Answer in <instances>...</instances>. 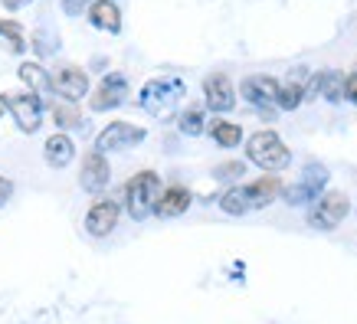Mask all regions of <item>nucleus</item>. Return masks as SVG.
<instances>
[{"mask_svg": "<svg viewBox=\"0 0 357 324\" xmlns=\"http://www.w3.org/2000/svg\"><path fill=\"white\" fill-rule=\"evenodd\" d=\"M308 95H321V98H328V102H341V98H347V76H341L337 69H325V72H318V76L312 79Z\"/></svg>", "mask_w": 357, "mask_h": 324, "instance_id": "obj_15", "label": "nucleus"}, {"mask_svg": "<svg viewBox=\"0 0 357 324\" xmlns=\"http://www.w3.org/2000/svg\"><path fill=\"white\" fill-rule=\"evenodd\" d=\"M177 128L184 131L187 138H197V134H204V131L210 128V125H206V111H204L200 105H190V108L184 111V115H181Z\"/></svg>", "mask_w": 357, "mask_h": 324, "instance_id": "obj_23", "label": "nucleus"}, {"mask_svg": "<svg viewBox=\"0 0 357 324\" xmlns=\"http://www.w3.org/2000/svg\"><path fill=\"white\" fill-rule=\"evenodd\" d=\"M279 88H282V82L272 76H246L239 92H243V98H246L249 105L259 108L266 118H272L275 108H279Z\"/></svg>", "mask_w": 357, "mask_h": 324, "instance_id": "obj_4", "label": "nucleus"}, {"mask_svg": "<svg viewBox=\"0 0 357 324\" xmlns=\"http://www.w3.org/2000/svg\"><path fill=\"white\" fill-rule=\"evenodd\" d=\"M119 216H121V206L115 203V200H98L86 213V233L96 239L109 236L112 229L119 226Z\"/></svg>", "mask_w": 357, "mask_h": 324, "instance_id": "obj_12", "label": "nucleus"}, {"mask_svg": "<svg viewBox=\"0 0 357 324\" xmlns=\"http://www.w3.org/2000/svg\"><path fill=\"white\" fill-rule=\"evenodd\" d=\"M161 177L154 171H141L135 173L128 184H125V210H128L131 219H148L151 213H158V203H161Z\"/></svg>", "mask_w": 357, "mask_h": 324, "instance_id": "obj_1", "label": "nucleus"}, {"mask_svg": "<svg viewBox=\"0 0 357 324\" xmlns=\"http://www.w3.org/2000/svg\"><path fill=\"white\" fill-rule=\"evenodd\" d=\"M351 203H347L344 194H337V190H325V194L318 196L308 210V226L314 229H335L341 219L347 216Z\"/></svg>", "mask_w": 357, "mask_h": 324, "instance_id": "obj_6", "label": "nucleus"}, {"mask_svg": "<svg viewBox=\"0 0 357 324\" xmlns=\"http://www.w3.org/2000/svg\"><path fill=\"white\" fill-rule=\"evenodd\" d=\"M3 111H7V102H3V95H0V118H3Z\"/></svg>", "mask_w": 357, "mask_h": 324, "instance_id": "obj_31", "label": "nucleus"}, {"mask_svg": "<svg viewBox=\"0 0 357 324\" xmlns=\"http://www.w3.org/2000/svg\"><path fill=\"white\" fill-rule=\"evenodd\" d=\"M89 0H63V7L66 13H82V7H86Z\"/></svg>", "mask_w": 357, "mask_h": 324, "instance_id": "obj_29", "label": "nucleus"}, {"mask_svg": "<svg viewBox=\"0 0 357 324\" xmlns=\"http://www.w3.org/2000/svg\"><path fill=\"white\" fill-rule=\"evenodd\" d=\"M0 36H3V43L10 53H26V40H23V30L17 20H0Z\"/></svg>", "mask_w": 357, "mask_h": 324, "instance_id": "obj_24", "label": "nucleus"}, {"mask_svg": "<svg viewBox=\"0 0 357 324\" xmlns=\"http://www.w3.org/2000/svg\"><path fill=\"white\" fill-rule=\"evenodd\" d=\"M220 210H223L227 216H246L249 210H252L246 187H229V190H223V196H220Z\"/></svg>", "mask_w": 357, "mask_h": 324, "instance_id": "obj_21", "label": "nucleus"}, {"mask_svg": "<svg viewBox=\"0 0 357 324\" xmlns=\"http://www.w3.org/2000/svg\"><path fill=\"white\" fill-rule=\"evenodd\" d=\"M112 180V167H109V157L102 151H89L86 157H82V171H79V184H82V190H89V194H102L105 187H109Z\"/></svg>", "mask_w": 357, "mask_h": 324, "instance_id": "obj_11", "label": "nucleus"}, {"mask_svg": "<svg viewBox=\"0 0 357 324\" xmlns=\"http://www.w3.org/2000/svg\"><path fill=\"white\" fill-rule=\"evenodd\" d=\"M328 187V167L325 164H308L302 173V180L292 187H285V203L289 206H305V203H314L318 196L325 194Z\"/></svg>", "mask_w": 357, "mask_h": 324, "instance_id": "obj_5", "label": "nucleus"}, {"mask_svg": "<svg viewBox=\"0 0 357 324\" xmlns=\"http://www.w3.org/2000/svg\"><path fill=\"white\" fill-rule=\"evenodd\" d=\"M0 3H3L7 10H20V7H26L30 0H0Z\"/></svg>", "mask_w": 357, "mask_h": 324, "instance_id": "obj_30", "label": "nucleus"}, {"mask_svg": "<svg viewBox=\"0 0 357 324\" xmlns=\"http://www.w3.org/2000/svg\"><path fill=\"white\" fill-rule=\"evenodd\" d=\"M347 102H354V105H357V72H351V76H347Z\"/></svg>", "mask_w": 357, "mask_h": 324, "instance_id": "obj_28", "label": "nucleus"}, {"mask_svg": "<svg viewBox=\"0 0 357 324\" xmlns=\"http://www.w3.org/2000/svg\"><path fill=\"white\" fill-rule=\"evenodd\" d=\"M53 92H59L66 102H79L82 95H89V76L79 65H63L53 76Z\"/></svg>", "mask_w": 357, "mask_h": 324, "instance_id": "obj_13", "label": "nucleus"}, {"mask_svg": "<svg viewBox=\"0 0 357 324\" xmlns=\"http://www.w3.org/2000/svg\"><path fill=\"white\" fill-rule=\"evenodd\" d=\"M148 138V131L131 125V121H112L109 128L102 131L96 138V151L109 154V151H125V148H135L141 141Z\"/></svg>", "mask_w": 357, "mask_h": 324, "instance_id": "obj_8", "label": "nucleus"}, {"mask_svg": "<svg viewBox=\"0 0 357 324\" xmlns=\"http://www.w3.org/2000/svg\"><path fill=\"white\" fill-rule=\"evenodd\" d=\"M246 157L256 164V167H262L266 173H279L292 164V151L285 148V141L272 128H262V131H256V134H249Z\"/></svg>", "mask_w": 357, "mask_h": 324, "instance_id": "obj_2", "label": "nucleus"}, {"mask_svg": "<svg viewBox=\"0 0 357 324\" xmlns=\"http://www.w3.org/2000/svg\"><path fill=\"white\" fill-rule=\"evenodd\" d=\"M181 98H184V82L177 76H161V79L144 82L138 102L154 118H171L174 111H177V105H181Z\"/></svg>", "mask_w": 357, "mask_h": 324, "instance_id": "obj_3", "label": "nucleus"}, {"mask_svg": "<svg viewBox=\"0 0 357 324\" xmlns=\"http://www.w3.org/2000/svg\"><path fill=\"white\" fill-rule=\"evenodd\" d=\"M246 194H249V203H252V210H262V206H269L272 200H279L282 180L275 177V173H266V177H259V180L246 184Z\"/></svg>", "mask_w": 357, "mask_h": 324, "instance_id": "obj_20", "label": "nucleus"}, {"mask_svg": "<svg viewBox=\"0 0 357 324\" xmlns=\"http://www.w3.org/2000/svg\"><path fill=\"white\" fill-rule=\"evenodd\" d=\"M10 194H13V180H7V177H0V206L10 200Z\"/></svg>", "mask_w": 357, "mask_h": 324, "instance_id": "obj_27", "label": "nucleus"}, {"mask_svg": "<svg viewBox=\"0 0 357 324\" xmlns=\"http://www.w3.org/2000/svg\"><path fill=\"white\" fill-rule=\"evenodd\" d=\"M308 69H292L289 76H285V82H282V88H279V108L282 111H295V108L305 102V95H308Z\"/></svg>", "mask_w": 357, "mask_h": 324, "instance_id": "obj_14", "label": "nucleus"}, {"mask_svg": "<svg viewBox=\"0 0 357 324\" xmlns=\"http://www.w3.org/2000/svg\"><path fill=\"white\" fill-rule=\"evenodd\" d=\"M89 23L96 30L105 33H121V10L115 0H92L89 3Z\"/></svg>", "mask_w": 357, "mask_h": 324, "instance_id": "obj_17", "label": "nucleus"}, {"mask_svg": "<svg viewBox=\"0 0 357 324\" xmlns=\"http://www.w3.org/2000/svg\"><path fill=\"white\" fill-rule=\"evenodd\" d=\"M7 102V111L13 115V121L20 125V131H36L43 125V98H36L33 92H10L3 95Z\"/></svg>", "mask_w": 357, "mask_h": 324, "instance_id": "obj_7", "label": "nucleus"}, {"mask_svg": "<svg viewBox=\"0 0 357 324\" xmlns=\"http://www.w3.org/2000/svg\"><path fill=\"white\" fill-rule=\"evenodd\" d=\"M56 115V125H63V128H76V125H82V118H79L73 108H53Z\"/></svg>", "mask_w": 357, "mask_h": 324, "instance_id": "obj_26", "label": "nucleus"}, {"mask_svg": "<svg viewBox=\"0 0 357 324\" xmlns=\"http://www.w3.org/2000/svg\"><path fill=\"white\" fill-rule=\"evenodd\" d=\"M190 203H194V196H190V190L181 184H174V187H164V194H161V203H158V216L161 219H174V216H181L190 210Z\"/></svg>", "mask_w": 357, "mask_h": 324, "instance_id": "obj_18", "label": "nucleus"}, {"mask_svg": "<svg viewBox=\"0 0 357 324\" xmlns=\"http://www.w3.org/2000/svg\"><path fill=\"white\" fill-rule=\"evenodd\" d=\"M239 173H246V164H243V161H229V164H220L217 171H213V177H217V180H236Z\"/></svg>", "mask_w": 357, "mask_h": 324, "instance_id": "obj_25", "label": "nucleus"}, {"mask_svg": "<svg viewBox=\"0 0 357 324\" xmlns=\"http://www.w3.org/2000/svg\"><path fill=\"white\" fill-rule=\"evenodd\" d=\"M17 76H20V82L30 88L36 98H46L50 92H53V76H50L40 63H30V59H26V63H20Z\"/></svg>", "mask_w": 357, "mask_h": 324, "instance_id": "obj_19", "label": "nucleus"}, {"mask_svg": "<svg viewBox=\"0 0 357 324\" xmlns=\"http://www.w3.org/2000/svg\"><path fill=\"white\" fill-rule=\"evenodd\" d=\"M128 98V79L121 72H109V76L98 82V88L89 98V108L92 111H109V108H119L121 102Z\"/></svg>", "mask_w": 357, "mask_h": 324, "instance_id": "obj_10", "label": "nucleus"}, {"mask_svg": "<svg viewBox=\"0 0 357 324\" xmlns=\"http://www.w3.org/2000/svg\"><path fill=\"white\" fill-rule=\"evenodd\" d=\"M210 134H213V141H217L220 148H236L239 141H243V128H239L236 121L213 118V121H210Z\"/></svg>", "mask_w": 357, "mask_h": 324, "instance_id": "obj_22", "label": "nucleus"}, {"mask_svg": "<svg viewBox=\"0 0 357 324\" xmlns=\"http://www.w3.org/2000/svg\"><path fill=\"white\" fill-rule=\"evenodd\" d=\"M43 157L50 167H69L73 164V157H76V144H73V138L69 134H63V131H56V134H50L43 144Z\"/></svg>", "mask_w": 357, "mask_h": 324, "instance_id": "obj_16", "label": "nucleus"}, {"mask_svg": "<svg viewBox=\"0 0 357 324\" xmlns=\"http://www.w3.org/2000/svg\"><path fill=\"white\" fill-rule=\"evenodd\" d=\"M204 105L210 108L213 115H223V111H233V108H236V88H233L229 76L213 72V76L204 79Z\"/></svg>", "mask_w": 357, "mask_h": 324, "instance_id": "obj_9", "label": "nucleus"}]
</instances>
